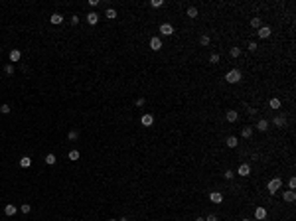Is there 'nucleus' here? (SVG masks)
Instances as JSON below:
<instances>
[{
  "instance_id": "36",
  "label": "nucleus",
  "mask_w": 296,
  "mask_h": 221,
  "mask_svg": "<svg viewBox=\"0 0 296 221\" xmlns=\"http://www.w3.org/2000/svg\"><path fill=\"white\" fill-rule=\"evenodd\" d=\"M288 188H290V190H294V188H296V180H294V178H290V182H288Z\"/></svg>"
},
{
  "instance_id": "3",
  "label": "nucleus",
  "mask_w": 296,
  "mask_h": 221,
  "mask_svg": "<svg viewBox=\"0 0 296 221\" xmlns=\"http://www.w3.org/2000/svg\"><path fill=\"white\" fill-rule=\"evenodd\" d=\"M160 34H162V36H172V34H174V26H172V24H162V26H160Z\"/></svg>"
},
{
  "instance_id": "13",
  "label": "nucleus",
  "mask_w": 296,
  "mask_h": 221,
  "mask_svg": "<svg viewBox=\"0 0 296 221\" xmlns=\"http://www.w3.org/2000/svg\"><path fill=\"white\" fill-rule=\"evenodd\" d=\"M257 128H259L261 132H265V130H268V121H267V118H261V121L257 122Z\"/></svg>"
},
{
  "instance_id": "40",
  "label": "nucleus",
  "mask_w": 296,
  "mask_h": 221,
  "mask_svg": "<svg viewBox=\"0 0 296 221\" xmlns=\"http://www.w3.org/2000/svg\"><path fill=\"white\" fill-rule=\"evenodd\" d=\"M71 24H73V26L79 24V18H77V16H73V18H71Z\"/></svg>"
},
{
  "instance_id": "28",
  "label": "nucleus",
  "mask_w": 296,
  "mask_h": 221,
  "mask_svg": "<svg viewBox=\"0 0 296 221\" xmlns=\"http://www.w3.org/2000/svg\"><path fill=\"white\" fill-rule=\"evenodd\" d=\"M188 16H190V18H196V16H197V8L196 6H190V8H188Z\"/></svg>"
},
{
  "instance_id": "33",
  "label": "nucleus",
  "mask_w": 296,
  "mask_h": 221,
  "mask_svg": "<svg viewBox=\"0 0 296 221\" xmlns=\"http://www.w3.org/2000/svg\"><path fill=\"white\" fill-rule=\"evenodd\" d=\"M150 6H152V8H160V6H164V2H162V0H152Z\"/></svg>"
},
{
  "instance_id": "39",
  "label": "nucleus",
  "mask_w": 296,
  "mask_h": 221,
  "mask_svg": "<svg viewBox=\"0 0 296 221\" xmlns=\"http://www.w3.org/2000/svg\"><path fill=\"white\" fill-rule=\"evenodd\" d=\"M144 105V97H140V99H136V107H142Z\"/></svg>"
},
{
  "instance_id": "1",
  "label": "nucleus",
  "mask_w": 296,
  "mask_h": 221,
  "mask_svg": "<svg viewBox=\"0 0 296 221\" xmlns=\"http://www.w3.org/2000/svg\"><path fill=\"white\" fill-rule=\"evenodd\" d=\"M225 81L227 83H239L241 81V71L239 69H231V71L225 75Z\"/></svg>"
},
{
  "instance_id": "5",
  "label": "nucleus",
  "mask_w": 296,
  "mask_h": 221,
  "mask_svg": "<svg viewBox=\"0 0 296 221\" xmlns=\"http://www.w3.org/2000/svg\"><path fill=\"white\" fill-rule=\"evenodd\" d=\"M237 174H239V176H243V178H247V176L251 174V166H249V164H241V166H239V170H237Z\"/></svg>"
},
{
  "instance_id": "14",
  "label": "nucleus",
  "mask_w": 296,
  "mask_h": 221,
  "mask_svg": "<svg viewBox=\"0 0 296 221\" xmlns=\"http://www.w3.org/2000/svg\"><path fill=\"white\" fill-rule=\"evenodd\" d=\"M140 122H142L144 126H150V125H152V122H154V117H152V115H142Z\"/></svg>"
},
{
  "instance_id": "19",
  "label": "nucleus",
  "mask_w": 296,
  "mask_h": 221,
  "mask_svg": "<svg viewBox=\"0 0 296 221\" xmlns=\"http://www.w3.org/2000/svg\"><path fill=\"white\" fill-rule=\"evenodd\" d=\"M237 118H239V113L237 111H227V121L229 122H235Z\"/></svg>"
},
{
  "instance_id": "8",
  "label": "nucleus",
  "mask_w": 296,
  "mask_h": 221,
  "mask_svg": "<svg viewBox=\"0 0 296 221\" xmlns=\"http://www.w3.org/2000/svg\"><path fill=\"white\" fill-rule=\"evenodd\" d=\"M209 199H211L213 203H221V201H223V193H221V192H213L211 196H209Z\"/></svg>"
},
{
  "instance_id": "7",
  "label": "nucleus",
  "mask_w": 296,
  "mask_h": 221,
  "mask_svg": "<svg viewBox=\"0 0 296 221\" xmlns=\"http://www.w3.org/2000/svg\"><path fill=\"white\" fill-rule=\"evenodd\" d=\"M20 57H22V51H20V50H12V51H10V61H12V63H18Z\"/></svg>"
},
{
  "instance_id": "12",
  "label": "nucleus",
  "mask_w": 296,
  "mask_h": 221,
  "mask_svg": "<svg viewBox=\"0 0 296 221\" xmlns=\"http://www.w3.org/2000/svg\"><path fill=\"white\" fill-rule=\"evenodd\" d=\"M284 122H286V118H284L282 115H276V117L272 118V125H274V126H284Z\"/></svg>"
},
{
  "instance_id": "25",
  "label": "nucleus",
  "mask_w": 296,
  "mask_h": 221,
  "mask_svg": "<svg viewBox=\"0 0 296 221\" xmlns=\"http://www.w3.org/2000/svg\"><path fill=\"white\" fill-rule=\"evenodd\" d=\"M229 55H231V57H239V55H241V47H231V50H229Z\"/></svg>"
},
{
  "instance_id": "20",
  "label": "nucleus",
  "mask_w": 296,
  "mask_h": 221,
  "mask_svg": "<svg viewBox=\"0 0 296 221\" xmlns=\"http://www.w3.org/2000/svg\"><path fill=\"white\" fill-rule=\"evenodd\" d=\"M241 136H243V138H251L253 136V126H245L243 130H241Z\"/></svg>"
},
{
  "instance_id": "2",
  "label": "nucleus",
  "mask_w": 296,
  "mask_h": 221,
  "mask_svg": "<svg viewBox=\"0 0 296 221\" xmlns=\"http://www.w3.org/2000/svg\"><path fill=\"white\" fill-rule=\"evenodd\" d=\"M267 188H268V193H276V192L282 188V180H281V178H274V180L268 182Z\"/></svg>"
},
{
  "instance_id": "42",
  "label": "nucleus",
  "mask_w": 296,
  "mask_h": 221,
  "mask_svg": "<svg viewBox=\"0 0 296 221\" xmlns=\"http://www.w3.org/2000/svg\"><path fill=\"white\" fill-rule=\"evenodd\" d=\"M196 221H205V217H197V219H196Z\"/></svg>"
},
{
  "instance_id": "21",
  "label": "nucleus",
  "mask_w": 296,
  "mask_h": 221,
  "mask_svg": "<svg viewBox=\"0 0 296 221\" xmlns=\"http://www.w3.org/2000/svg\"><path fill=\"white\" fill-rule=\"evenodd\" d=\"M105 16H107L109 20H115V18H117V10H115V8H107V10H105Z\"/></svg>"
},
{
  "instance_id": "15",
  "label": "nucleus",
  "mask_w": 296,
  "mask_h": 221,
  "mask_svg": "<svg viewBox=\"0 0 296 221\" xmlns=\"http://www.w3.org/2000/svg\"><path fill=\"white\" fill-rule=\"evenodd\" d=\"M20 166H22V168H30V166H32V158H30V156H22V158H20Z\"/></svg>"
},
{
  "instance_id": "46",
  "label": "nucleus",
  "mask_w": 296,
  "mask_h": 221,
  "mask_svg": "<svg viewBox=\"0 0 296 221\" xmlns=\"http://www.w3.org/2000/svg\"><path fill=\"white\" fill-rule=\"evenodd\" d=\"M0 51H2V47H0Z\"/></svg>"
},
{
  "instance_id": "9",
  "label": "nucleus",
  "mask_w": 296,
  "mask_h": 221,
  "mask_svg": "<svg viewBox=\"0 0 296 221\" xmlns=\"http://www.w3.org/2000/svg\"><path fill=\"white\" fill-rule=\"evenodd\" d=\"M16 211H18V207H16V206H12V203H8V206L4 207V213H6L8 217H12V215H16Z\"/></svg>"
},
{
  "instance_id": "32",
  "label": "nucleus",
  "mask_w": 296,
  "mask_h": 221,
  "mask_svg": "<svg viewBox=\"0 0 296 221\" xmlns=\"http://www.w3.org/2000/svg\"><path fill=\"white\" fill-rule=\"evenodd\" d=\"M209 42H211V40H209V36H201L200 38V44L201 46H209Z\"/></svg>"
},
{
  "instance_id": "43",
  "label": "nucleus",
  "mask_w": 296,
  "mask_h": 221,
  "mask_svg": "<svg viewBox=\"0 0 296 221\" xmlns=\"http://www.w3.org/2000/svg\"><path fill=\"white\" fill-rule=\"evenodd\" d=\"M118 221H126V217H122V219H118Z\"/></svg>"
},
{
  "instance_id": "35",
  "label": "nucleus",
  "mask_w": 296,
  "mask_h": 221,
  "mask_svg": "<svg viewBox=\"0 0 296 221\" xmlns=\"http://www.w3.org/2000/svg\"><path fill=\"white\" fill-rule=\"evenodd\" d=\"M0 113H2V115H8V113H10V107H8V105H2V107H0Z\"/></svg>"
},
{
  "instance_id": "37",
  "label": "nucleus",
  "mask_w": 296,
  "mask_h": 221,
  "mask_svg": "<svg viewBox=\"0 0 296 221\" xmlns=\"http://www.w3.org/2000/svg\"><path fill=\"white\" fill-rule=\"evenodd\" d=\"M205 221H217V215H215V213H211V215H207V217H205Z\"/></svg>"
},
{
  "instance_id": "29",
  "label": "nucleus",
  "mask_w": 296,
  "mask_h": 221,
  "mask_svg": "<svg viewBox=\"0 0 296 221\" xmlns=\"http://www.w3.org/2000/svg\"><path fill=\"white\" fill-rule=\"evenodd\" d=\"M251 26H253V28H261V18H259V16H255V18L251 20Z\"/></svg>"
},
{
  "instance_id": "44",
  "label": "nucleus",
  "mask_w": 296,
  "mask_h": 221,
  "mask_svg": "<svg viewBox=\"0 0 296 221\" xmlns=\"http://www.w3.org/2000/svg\"><path fill=\"white\" fill-rule=\"evenodd\" d=\"M243 221H251V219H243Z\"/></svg>"
},
{
  "instance_id": "22",
  "label": "nucleus",
  "mask_w": 296,
  "mask_h": 221,
  "mask_svg": "<svg viewBox=\"0 0 296 221\" xmlns=\"http://www.w3.org/2000/svg\"><path fill=\"white\" fill-rule=\"evenodd\" d=\"M268 107H271V109H281V99H276V97L271 99L268 101Z\"/></svg>"
},
{
  "instance_id": "10",
  "label": "nucleus",
  "mask_w": 296,
  "mask_h": 221,
  "mask_svg": "<svg viewBox=\"0 0 296 221\" xmlns=\"http://www.w3.org/2000/svg\"><path fill=\"white\" fill-rule=\"evenodd\" d=\"M87 22H89L91 26H95L97 22H99V14H97V12H89V14H87Z\"/></svg>"
},
{
  "instance_id": "6",
  "label": "nucleus",
  "mask_w": 296,
  "mask_h": 221,
  "mask_svg": "<svg viewBox=\"0 0 296 221\" xmlns=\"http://www.w3.org/2000/svg\"><path fill=\"white\" fill-rule=\"evenodd\" d=\"M160 47H162V40H160V38H152V40H150V50L158 51Z\"/></svg>"
},
{
  "instance_id": "23",
  "label": "nucleus",
  "mask_w": 296,
  "mask_h": 221,
  "mask_svg": "<svg viewBox=\"0 0 296 221\" xmlns=\"http://www.w3.org/2000/svg\"><path fill=\"white\" fill-rule=\"evenodd\" d=\"M14 71H16V69H14L12 63H6V65H4V73H6V75H14Z\"/></svg>"
},
{
  "instance_id": "38",
  "label": "nucleus",
  "mask_w": 296,
  "mask_h": 221,
  "mask_svg": "<svg viewBox=\"0 0 296 221\" xmlns=\"http://www.w3.org/2000/svg\"><path fill=\"white\" fill-rule=\"evenodd\" d=\"M101 0H89V6H99Z\"/></svg>"
},
{
  "instance_id": "34",
  "label": "nucleus",
  "mask_w": 296,
  "mask_h": 221,
  "mask_svg": "<svg viewBox=\"0 0 296 221\" xmlns=\"http://www.w3.org/2000/svg\"><path fill=\"white\" fill-rule=\"evenodd\" d=\"M20 209H22L24 213H30L32 211V206H30V203H22V207H20Z\"/></svg>"
},
{
  "instance_id": "16",
  "label": "nucleus",
  "mask_w": 296,
  "mask_h": 221,
  "mask_svg": "<svg viewBox=\"0 0 296 221\" xmlns=\"http://www.w3.org/2000/svg\"><path fill=\"white\" fill-rule=\"evenodd\" d=\"M255 217H257V219H265V217H267V209H265V207H257V209H255Z\"/></svg>"
},
{
  "instance_id": "41",
  "label": "nucleus",
  "mask_w": 296,
  "mask_h": 221,
  "mask_svg": "<svg viewBox=\"0 0 296 221\" xmlns=\"http://www.w3.org/2000/svg\"><path fill=\"white\" fill-rule=\"evenodd\" d=\"M249 50H251V51L257 50V44H255V42H251V44H249Z\"/></svg>"
},
{
  "instance_id": "30",
  "label": "nucleus",
  "mask_w": 296,
  "mask_h": 221,
  "mask_svg": "<svg viewBox=\"0 0 296 221\" xmlns=\"http://www.w3.org/2000/svg\"><path fill=\"white\" fill-rule=\"evenodd\" d=\"M67 138H69V140H77V138H79V132H77V130H69Z\"/></svg>"
},
{
  "instance_id": "27",
  "label": "nucleus",
  "mask_w": 296,
  "mask_h": 221,
  "mask_svg": "<svg viewBox=\"0 0 296 221\" xmlns=\"http://www.w3.org/2000/svg\"><path fill=\"white\" fill-rule=\"evenodd\" d=\"M219 59H221V57H219V53H211V55H209V63H213V65H215V63H219Z\"/></svg>"
},
{
  "instance_id": "11",
  "label": "nucleus",
  "mask_w": 296,
  "mask_h": 221,
  "mask_svg": "<svg viewBox=\"0 0 296 221\" xmlns=\"http://www.w3.org/2000/svg\"><path fill=\"white\" fill-rule=\"evenodd\" d=\"M257 34H259V38H268L271 36V28H268V26H261Z\"/></svg>"
},
{
  "instance_id": "45",
  "label": "nucleus",
  "mask_w": 296,
  "mask_h": 221,
  "mask_svg": "<svg viewBox=\"0 0 296 221\" xmlns=\"http://www.w3.org/2000/svg\"><path fill=\"white\" fill-rule=\"evenodd\" d=\"M111 221H118V219H111Z\"/></svg>"
},
{
  "instance_id": "26",
  "label": "nucleus",
  "mask_w": 296,
  "mask_h": 221,
  "mask_svg": "<svg viewBox=\"0 0 296 221\" xmlns=\"http://www.w3.org/2000/svg\"><path fill=\"white\" fill-rule=\"evenodd\" d=\"M55 160H57V158H55V154H47V156H46V164H50V166H51V164H55Z\"/></svg>"
},
{
  "instance_id": "4",
  "label": "nucleus",
  "mask_w": 296,
  "mask_h": 221,
  "mask_svg": "<svg viewBox=\"0 0 296 221\" xmlns=\"http://www.w3.org/2000/svg\"><path fill=\"white\" fill-rule=\"evenodd\" d=\"M282 199H284V201H288V203H292L294 199H296V192H294V190H286V192L282 193Z\"/></svg>"
},
{
  "instance_id": "31",
  "label": "nucleus",
  "mask_w": 296,
  "mask_h": 221,
  "mask_svg": "<svg viewBox=\"0 0 296 221\" xmlns=\"http://www.w3.org/2000/svg\"><path fill=\"white\" fill-rule=\"evenodd\" d=\"M223 176H225V180H233V178H235V172H233V170H225Z\"/></svg>"
},
{
  "instance_id": "17",
  "label": "nucleus",
  "mask_w": 296,
  "mask_h": 221,
  "mask_svg": "<svg viewBox=\"0 0 296 221\" xmlns=\"http://www.w3.org/2000/svg\"><path fill=\"white\" fill-rule=\"evenodd\" d=\"M225 144H227L229 148H237V144H239V140H237V136H229L227 140H225Z\"/></svg>"
},
{
  "instance_id": "18",
  "label": "nucleus",
  "mask_w": 296,
  "mask_h": 221,
  "mask_svg": "<svg viewBox=\"0 0 296 221\" xmlns=\"http://www.w3.org/2000/svg\"><path fill=\"white\" fill-rule=\"evenodd\" d=\"M50 22H51V24H61V22H63V16H61V14H57V12H55V14H51V18H50Z\"/></svg>"
},
{
  "instance_id": "24",
  "label": "nucleus",
  "mask_w": 296,
  "mask_h": 221,
  "mask_svg": "<svg viewBox=\"0 0 296 221\" xmlns=\"http://www.w3.org/2000/svg\"><path fill=\"white\" fill-rule=\"evenodd\" d=\"M69 160H71V162H77L79 160V150H71V152H69Z\"/></svg>"
}]
</instances>
